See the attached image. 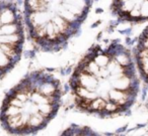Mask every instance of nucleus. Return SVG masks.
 <instances>
[{"mask_svg":"<svg viewBox=\"0 0 148 136\" xmlns=\"http://www.w3.org/2000/svg\"><path fill=\"white\" fill-rule=\"evenodd\" d=\"M76 108L99 117L127 112L139 92V79L130 51L122 43L92 47L70 79Z\"/></svg>","mask_w":148,"mask_h":136,"instance_id":"1","label":"nucleus"},{"mask_svg":"<svg viewBox=\"0 0 148 136\" xmlns=\"http://www.w3.org/2000/svg\"><path fill=\"white\" fill-rule=\"evenodd\" d=\"M60 104L59 80L47 72H33L4 97L0 108V124L12 134L36 133L55 117Z\"/></svg>","mask_w":148,"mask_h":136,"instance_id":"2","label":"nucleus"},{"mask_svg":"<svg viewBox=\"0 0 148 136\" xmlns=\"http://www.w3.org/2000/svg\"><path fill=\"white\" fill-rule=\"evenodd\" d=\"M91 0H25L31 41L42 51H59L79 30Z\"/></svg>","mask_w":148,"mask_h":136,"instance_id":"3","label":"nucleus"},{"mask_svg":"<svg viewBox=\"0 0 148 136\" xmlns=\"http://www.w3.org/2000/svg\"><path fill=\"white\" fill-rule=\"evenodd\" d=\"M25 43V28L16 5L0 0V78L21 59Z\"/></svg>","mask_w":148,"mask_h":136,"instance_id":"4","label":"nucleus"},{"mask_svg":"<svg viewBox=\"0 0 148 136\" xmlns=\"http://www.w3.org/2000/svg\"><path fill=\"white\" fill-rule=\"evenodd\" d=\"M113 13L126 22L148 20V0H113Z\"/></svg>","mask_w":148,"mask_h":136,"instance_id":"5","label":"nucleus"},{"mask_svg":"<svg viewBox=\"0 0 148 136\" xmlns=\"http://www.w3.org/2000/svg\"><path fill=\"white\" fill-rule=\"evenodd\" d=\"M135 63L142 80L148 85V26L138 39L135 47Z\"/></svg>","mask_w":148,"mask_h":136,"instance_id":"6","label":"nucleus"}]
</instances>
